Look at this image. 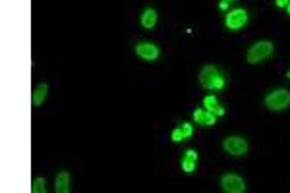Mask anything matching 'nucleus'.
<instances>
[{"instance_id":"nucleus-1","label":"nucleus","mask_w":290,"mask_h":193,"mask_svg":"<svg viewBox=\"0 0 290 193\" xmlns=\"http://www.w3.org/2000/svg\"><path fill=\"white\" fill-rule=\"evenodd\" d=\"M200 83L205 89H222L224 87V77H220V73H218L217 68L205 66V68L201 70Z\"/></svg>"},{"instance_id":"nucleus-2","label":"nucleus","mask_w":290,"mask_h":193,"mask_svg":"<svg viewBox=\"0 0 290 193\" xmlns=\"http://www.w3.org/2000/svg\"><path fill=\"white\" fill-rule=\"evenodd\" d=\"M273 54V43L271 41H259L248 51V62L250 64H259L261 60L269 58Z\"/></svg>"},{"instance_id":"nucleus-3","label":"nucleus","mask_w":290,"mask_h":193,"mask_svg":"<svg viewBox=\"0 0 290 193\" xmlns=\"http://www.w3.org/2000/svg\"><path fill=\"white\" fill-rule=\"evenodd\" d=\"M290 105V93L281 89V91H275L271 95L265 97V106L269 110H285Z\"/></svg>"},{"instance_id":"nucleus-4","label":"nucleus","mask_w":290,"mask_h":193,"mask_svg":"<svg viewBox=\"0 0 290 193\" xmlns=\"http://www.w3.org/2000/svg\"><path fill=\"white\" fill-rule=\"evenodd\" d=\"M222 147L232 157H242L248 153V141L242 139V137H228V139H224Z\"/></svg>"},{"instance_id":"nucleus-5","label":"nucleus","mask_w":290,"mask_h":193,"mask_svg":"<svg viewBox=\"0 0 290 193\" xmlns=\"http://www.w3.org/2000/svg\"><path fill=\"white\" fill-rule=\"evenodd\" d=\"M222 190L228 193H244L246 192V184H244V180L240 178V176L236 174H226L222 176Z\"/></svg>"},{"instance_id":"nucleus-6","label":"nucleus","mask_w":290,"mask_h":193,"mask_svg":"<svg viewBox=\"0 0 290 193\" xmlns=\"http://www.w3.org/2000/svg\"><path fill=\"white\" fill-rule=\"evenodd\" d=\"M246 21H248V14L244 10H232L226 16V27L232 29V31H238V29H242L246 25Z\"/></svg>"},{"instance_id":"nucleus-7","label":"nucleus","mask_w":290,"mask_h":193,"mask_svg":"<svg viewBox=\"0 0 290 193\" xmlns=\"http://www.w3.org/2000/svg\"><path fill=\"white\" fill-rule=\"evenodd\" d=\"M136 54L144 60H155L159 56V49L153 43H142V45L136 47Z\"/></svg>"},{"instance_id":"nucleus-8","label":"nucleus","mask_w":290,"mask_h":193,"mask_svg":"<svg viewBox=\"0 0 290 193\" xmlns=\"http://www.w3.org/2000/svg\"><path fill=\"white\" fill-rule=\"evenodd\" d=\"M192 133H194L192 124L184 122L178 129H174V131H172V141H176V143H178V141H182V139H188Z\"/></svg>"},{"instance_id":"nucleus-9","label":"nucleus","mask_w":290,"mask_h":193,"mask_svg":"<svg viewBox=\"0 0 290 193\" xmlns=\"http://www.w3.org/2000/svg\"><path fill=\"white\" fill-rule=\"evenodd\" d=\"M196 162H198V153L190 149V151L186 153L184 160H182V170H184V172H188V174H190V172H194V170H196Z\"/></svg>"},{"instance_id":"nucleus-10","label":"nucleus","mask_w":290,"mask_h":193,"mask_svg":"<svg viewBox=\"0 0 290 193\" xmlns=\"http://www.w3.org/2000/svg\"><path fill=\"white\" fill-rule=\"evenodd\" d=\"M56 193H68L70 192V174L68 172H60L56 176V186H55Z\"/></svg>"},{"instance_id":"nucleus-11","label":"nucleus","mask_w":290,"mask_h":193,"mask_svg":"<svg viewBox=\"0 0 290 193\" xmlns=\"http://www.w3.org/2000/svg\"><path fill=\"white\" fill-rule=\"evenodd\" d=\"M203 105H205V110H209V112H211V114H215V116H222V114H224V108H222V106H218L217 99H215L213 95L205 97V99H203Z\"/></svg>"},{"instance_id":"nucleus-12","label":"nucleus","mask_w":290,"mask_h":193,"mask_svg":"<svg viewBox=\"0 0 290 193\" xmlns=\"http://www.w3.org/2000/svg\"><path fill=\"white\" fill-rule=\"evenodd\" d=\"M194 120L203 124V126H213L215 124V114H211L209 110H196L194 112Z\"/></svg>"},{"instance_id":"nucleus-13","label":"nucleus","mask_w":290,"mask_h":193,"mask_svg":"<svg viewBox=\"0 0 290 193\" xmlns=\"http://www.w3.org/2000/svg\"><path fill=\"white\" fill-rule=\"evenodd\" d=\"M142 25H144L145 29H153L157 25V12L147 8L144 12V16H142Z\"/></svg>"},{"instance_id":"nucleus-14","label":"nucleus","mask_w":290,"mask_h":193,"mask_svg":"<svg viewBox=\"0 0 290 193\" xmlns=\"http://www.w3.org/2000/svg\"><path fill=\"white\" fill-rule=\"evenodd\" d=\"M47 91H49V85H39V87L33 91V106H41L43 101L47 99Z\"/></svg>"},{"instance_id":"nucleus-15","label":"nucleus","mask_w":290,"mask_h":193,"mask_svg":"<svg viewBox=\"0 0 290 193\" xmlns=\"http://www.w3.org/2000/svg\"><path fill=\"white\" fill-rule=\"evenodd\" d=\"M31 192L33 193H45V180L43 178H35L31 184Z\"/></svg>"},{"instance_id":"nucleus-16","label":"nucleus","mask_w":290,"mask_h":193,"mask_svg":"<svg viewBox=\"0 0 290 193\" xmlns=\"http://www.w3.org/2000/svg\"><path fill=\"white\" fill-rule=\"evenodd\" d=\"M275 4H277V8H287L290 4V0H275Z\"/></svg>"},{"instance_id":"nucleus-17","label":"nucleus","mask_w":290,"mask_h":193,"mask_svg":"<svg viewBox=\"0 0 290 193\" xmlns=\"http://www.w3.org/2000/svg\"><path fill=\"white\" fill-rule=\"evenodd\" d=\"M218 8H220V10H226V8H228V2H226V0H222V2H220V6H218Z\"/></svg>"},{"instance_id":"nucleus-18","label":"nucleus","mask_w":290,"mask_h":193,"mask_svg":"<svg viewBox=\"0 0 290 193\" xmlns=\"http://www.w3.org/2000/svg\"><path fill=\"white\" fill-rule=\"evenodd\" d=\"M287 8H289V16H290V4H289V6H287Z\"/></svg>"},{"instance_id":"nucleus-19","label":"nucleus","mask_w":290,"mask_h":193,"mask_svg":"<svg viewBox=\"0 0 290 193\" xmlns=\"http://www.w3.org/2000/svg\"><path fill=\"white\" fill-rule=\"evenodd\" d=\"M287 77H289V79H290V71H289V73H287Z\"/></svg>"},{"instance_id":"nucleus-20","label":"nucleus","mask_w":290,"mask_h":193,"mask_svg":"<svg viewBox=\"0 0 290 193\" xmlns=\"http://www.w3.org/2000/svg\"><path fill=\"white\" fill-rule=\"evenodd\" d=\"M226 2H234V0H226Z\"/></svg>"}]
</instances>
